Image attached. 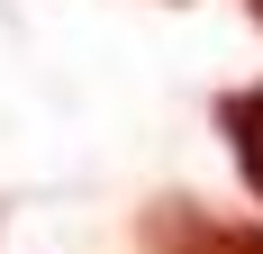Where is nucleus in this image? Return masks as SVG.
I'll return each instance as SVG.
<instances>
[{"mask_svg":"<svg viewBox=\"0 0 263 254\" xmlns=\"http://www.w3.org/2000/svg\"><path fill=\"white\" fill-rule=\"evenodd\" d=\"M136 245L145 254H263V218H209L200 200H155Z\"/></svg>","mask_w":263,"mask_h":254,"instance_id":"f257e3e1","label":"nucleus"},{"mask_svg":"<svg viewBox=\"0 0 263 254\" xmlns=\"http://www.w3.org/2000/svg\"><path fill=\"white\" fill-rule=\"evenodd\" d=\"M218 127H227V154H236V182L263 200V82L245 91H218Z\"/></svg>","mask_w":263,"mask_h":254,"instance_id":"f03ea898","label":"nucleus"},{"mask_svg":"<svg viewBox=\"0 0 263 254\" xmlns=\"http://www.w3.org/2000/svg\"><path fill=\"white\" fill-rule=\"evenodd\" d=\"M245 9H254V27H263V0H245Z\"/></svg>","mask_w":263,"mask_h":254,"instance_id":"7ed1b4c3","label":"nucleus"}]
</instances>
